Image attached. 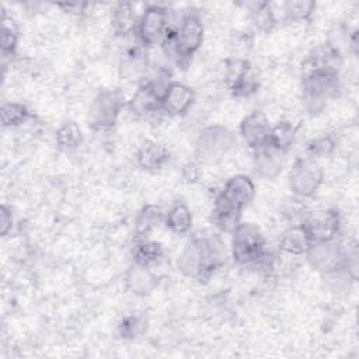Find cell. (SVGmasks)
Segmentation results:
<instances>
[{
    "instance_id": "15",
    "label": "cell",
    "mask_w": 359,
    "mask_h": 359,
    "mask_svg": "<svg viewBox=\"0 0 359 359\" xmlns=\"http://www.w3.org/2000/svg\"><path fill=\"white\" fill-rule=\"evenodd\" d=\"M283 167V153L266 144L254 151V171L259 178L273 180Z\"/></svg>"
},
{
    "instance_id": "35",
    "label": "cell",
    "mask_w": 359,
    "mask_h": 359,
    "mask_svg": "<svg viewBox=\"0 0 359 359\" xmlns=\"http://www.w3.org/2000/svg\"><path fill=\"white\" fill-rule=\"evenodd\" d=\"M87 3H62V4H57V7H60L65 13H69V14H73V15H80L86 11L87 8Z\"/></svg>"
},
{
    "instance_id": "20",
    "label": "cell",
    "mask_w": 359,
    "mask_h": 359,
    "mask_svg": "<svg viewBox=\"0 0 359 359\" xmlns=\"http://www.w3.org/2000/svg\"><path fill=\"white\" fill-rule=\"evenodd\" d=\"M311 241L309 240L306 231L300 224H294L287 227L280 238H279V248L280 251L293 255V257H300L306 255Z\"/></svg>"
},
{
    "instance_id": "29",
    "label": "cell",
    "mask_w": 359,
    "mask_h": 359,
    "mask_svg": "<svg viewBox=\"0 0 359 359\" xmlns=\"http://www.w3.org/2000/svg\"><path fill=\"white\" fill-rule=\"evenodd\" d=\"M316 10L314 1L296 0V1H285L282 4V20L285 22H303L310 20Z\"/></svg>"
},
{
    "instance_id": "32",
    "label": "cell",
    "mask_w": 359,
    "mask_h": 359,
    "mask_svg": "<svg viewBox=\"0 0 359 359\" xmlns=\"http://www.w3.org/2000/svg\"><path fill=\"white\" fill-rule=\"evenodd\" d=\"M337 147V140L332 136H320L309 142L307 151L310 157H328L334 153Z\"/></svg>"
},
{
    "instance_id": "7",
    "label": "cell",
    "mask_w": 359,
    "mask_h": 359,
    "mask_svg": "<svg viewBox=\"0 0 359 359\" xmlns=\"http://www.w3.org/2000/svg\"><path fill=\"white\" fill-rule=\"evenodd\" d=\"M163 79H149L146 77L137 84L136 91L128 100V109L139 118H146L161 112V97L164 88L170 83H163Z\"/></svg>"
},
{
    "instance_id": "4",
    "label": "cell",
    "mask_w": 359,
    "mask_h": 359,
    "mask_svg": "<svg viewBox=\"0 0 359 359\" xmlns=\"http://www.w3.org/2000/svg\"><path fill=\"white\" fill-rule=\"evenodd\" d=\"M231 234V255L238 265L252 266L266 252L264 234L255 223L241 222Z\"/></svg>"
},
{
    "instance_id": "30",
    "label": "cell",
    "mask_w": 359,
    "mask_h": 359,
    "mask_svg": "<svg viewBox=\"0 0 359 359\" xmlns=\"http://www.w3.org/2000/svg\"><path fill=\"white\" fill-rule=\"evenodd\" d=\"M0 118L4 128H15L29 118L28 108L21 102H4L0 108Z\"/></svg>"
},
{
    "instance_id": "8",
    "label": "cell",
    "mask_w": 359,
    "mask_h": 359,
    "mask_svg": "<svg viewBox=\"0 0 359 359\" xmlns=\"http://www.w3.org/2000/svg\"><path fill=\"white\" fill-rule=\"evenodd\" d=\"M170 28L168 8L160 4L147 6L139 17L136 34L139 42L147 48L161 43L167 29Z\"/></svg>"
},
{
    "instance_id": "6",
    "label": "cell",
    "mask_w": 359,
    "mask_h": 359,
    "mask_svg": "<svg viewBox=\"0 0 359 359\" xmlns=\"http://www.w3.org/2000/svg\"><path fill=\"white\" fill-rule=\"evenodd\" d=\"M324 181V170L317 158L300 157L297 158L287 175L289 189L296 198L304 199L313 196Z\"/></svg>"
},
{
    "instance_id": "18",
    "label": "cell",
    "mask_w": 359,
    "mask_h": 359,
    "mask_svg": "<svg viewBox=\"0 0 359 359\" xmlns=\"http://www.w3.org/2000/svg\"><path fill=\"white\" fill-rule=\"evenodd\" d=\"M137 13L136 7L129 1L118 3L111 13V27L115 35L125 36L132 34L137 28Z\"/></svg>"
},
{
    "instance_id": "25",
    "label": "cell",
    "mask_w": 359,
    "mask_h": 359,
    "mask_svg": "<svg viewBox=\"0 0 359 359\" xmlns=\"http://www.w3.org/2000/svg\"><path fill=\"white\" fill-rule=\"evenodd\" d=\"M259 88V74L255 67L250 63L247 69L236 79L234 83L229 86V90L233 97L244 98L257 93Z\"/></svg>"
},
{
    "instance_id": "11",
    "label": "cell",
    "mask_w": 359,
    "mask_h": 359,
    "mask_svg": "<svg viewBox=\"0 0 359 359\" xmlns=\"http://www.w3.org/2000/svg\"><path fill=\"white\" fill-rule=\"evenodd\" d=\"M195 102V91L180 81H170L161 97V112L168 116L185 115Z\"/></svg>"
},
{
    "instance_id": "2",
    "label": "cell",
    "mask_w": 359,
    "mask_h": 359,
    "mask_svg": "<svg viewBox=\"0 0 359 359\" xmlns=\"http://www.w3.org/2000/svg\"><path fill=\"white\" fill-rule=\"evenodd\" d=\"M341 88V80L335 67H318L303 70L302 94L306 108L317 112L324 108L327 101L337 97Z\"/></svg>"
},
{
    "instance_id": "17",
    "label": "cell",
    "mask_w": 359,
    "mask_h": 359,
    "mask_svg": "<svg viewBox=\"0 0 359 359\" xmlns=\"http://www.w3.org/2000/svg\"><path fill=\"white\" fill-rule=\"evenodd\" d=\"M178 269L182 275L199 280L203 271V257L199 237H194L181 251L178 261Z\"/></svg>"
},
{
    "instance_id": "19",
    "label": "cell",
    "mask_w": 359,
    "mask_h": 359,
    "mask_svg": "<svg viewBox=\"0 0 359 359\" xmlns=\"http://www.w3.org/2000/svg\"><path fill=\"white\" fill-rule=\"evenodd\" d=\"M241 209L217 195L213 203V223L220 231L231 234L241 223Z\"/></svg>"
},
{
    "instance_id": "3",
    "label": "cell",
    "mask_w": 359,
    "mask_h": 359,
    "mask_svg": "<svg viewBox=\"0 0 359 359\" xmlns=\"http://www.w3.org/2000/svg\"><path fill=\"white\" fill-rule=\"evenodd\" d=\"M234 133L223 125L205 126L196 139L195 157L199 164H216L234 147Z\"/></svg>"
},
{
    "instance_id": "24",
    "label": "cell",
    "mask_w": 359,
    "mask_h": 359,
    "mask_svg": "<svg viewBox=\"0 0 359 359\" xmlns=\"http://www.w3.org/2000/svg\"><path fill=\"white\" fill-rule=\"evenodd\" d=\"M165 212L156 203L144 205L136 217V234L137 237H146L144 234L150 233L160 223H164Z\"/></svg>"
},
{
    "instance_id": "28",
    "label": "cell",
    "mask_w": 359,
    "mask_h": 359,
    "mask_svg": "<svg viewBox=\"0 0 359 359\" xmlns=\"http://www.w3.org/2000/svg\"><path fill=\"white\" fill-rule=\"evenodd\" d=\"M83 142V133L80 126L73 122H65L56 130V144L63 151L76 150Z\"/></svg>"
},
{
    "instance_id": "16",
    "label": "cell",
    "mask_w": 359,
    "mask_h": 359,
    "mask_svg": "<svg viewBox=\"0 0 359 359\" xmlns=\"http://www.w3.org/2000/svg\"><path fill=\"white\" fill-rule=\"evenodd\" d=\"M136 164L144 171H157L164 167L170 158L165 146L156 140H144L136 151Z\"/></svg>"
},
{
    "instance_id": "9",
    "label": "cell",
    "mask_w": 359,
    "mask_h": 359,
    "mask_svg": "<svg viewBox=\"0 0 359 359\" xmlns=\"http://www.w3.org/2000/svg\"><path fill=\"white\" fill-rule=\"evenodd\" d=\"M311 243L337 238L339 234V216L335 210H318L303 215L300 223Z\"/></svg>"
},
{
    "instance_id": "10",
    "label": "cell",
    "mask_w": 359,
    "mask_h": 359,
    "mask_svg": "<svg viewBox=\"0 0 359 359\" xmlns=\"http://www.w3.org/2000/svg\"><path fill=\"white\" fill-rule=\"evenodd\" d=\"M271 126L272 125L269 123L265 112L255 109L244 116L240 122V136L243 137L244 143L252 151H255L268 144Z\"/></svg>"
},
{
    "instance_id": "5",
    "label": "cell",
    "mask_w": 359,
    "mask_h": 359,
    "mask_svg": "<svg viewBox=\"0 0 359 359\" xmlns=\"http://www.w3.org/2000/svg\"><path fill=\"white\" fill-rule=\"evenodd\" d=\"M126 104L128 101L125 95L116 88L98 91L88 109V125L94 130L111 129L116 123L119 114Z\"/></svg>"
},
{
    "instance_id": "34",
    "label": "cell",
    "mask_w": 359,
    "mask_h": 359,
    "mask_svg": "<svg viewBox=\"0 0 359 359\" xmlns=\"http://www.w3.org/2000/svg\"><path fill=\"white\" fill-rule=\"evenodd\" d=\"M181 175L184 178L185 182H195L199 180V175H201V168H199V163L195 160V161H188L187 164L182 165V170H181Z\"/></svg>"
},
{
    "instance_id": "31",
    "label": "cell",
    "mask_w": 359,
    "mask_h": 359,
    "mask_svg": "<svg viewBox=\"0 0 359 359\" xmlns=\"http://www.w3.org/2000/svg\"><path fill=\"white\" fill-rule=\"evenodd\" d=\"M17 43H18V31L11 18L3 13L1 17V35H0V45H1V52L4 56H13L17 50Z\"/></svg>"
},
{
    "instance_id": "14",
    "label": "cell",
    "mask_w": 359,
    "mask_h": 359,
    "mask_svg": "<svg viewBox=\"0 0 359 359\" xmlns=\"http://www.w3.org/2000/svg\"><path fill=\"white\" fill-rule=\"evenodd\" d=\"M147 67H149L147 53L144 50V46L140 43L126 50L119 65V74L122 79L128 81L140 83L142 80L146 79Z\"/></svg>"
},
{
    "instance_id": "21",
    "label": "cell",
    "mask_w": 359,
    "mask_h": 359,
    "mask_svg": "<svg viewBox=\"0 0 359 359\" xmlns=\"http://www.w3.org/2000/svg\"><path fill=\"white\" fill-rule=\"evenodd\" d=\"M296 137H297V126L293 122L283 119L276 122L273 126H271L268 144H271L273 149L285 154L293 147Z\"/></svg>"
},
{
    "instance_id": "22",
    "label": "cell",
    "mask_w": 359,
    "mask_h": 359,
    "mask_svg": "<svg viewBox=\"0 0 359 359\" xmlns=\"http://www.w3.org/2000/svg\"><path fill=\"white\" fill-rule=\"evenodd\" d=\"M164 224L175 234H185L192 227V213L184 202H175L164 215Z\"/></svg>"
},
{
    "instance_id": "23",
    "label": "cell",
    "mask_w": 359,
    "mask_h": 359,
    "mask_svg": "<svg viewBox=\"0 0 359 359\" xmlns=\"http://www.w3.org/2000/svg\"><path fill=\"white\" fill-rule=\"evenodd\" d=\"M163 255L164 252H163L161 244L147 237H137L132 251L133 262L151 268L163 258Z\"/></svg>"
},
{
    "instance_id": "1",
    "label": "cell",
    "mask_w": 359,
    "mask_h": 359,
    "mask_svg": "<svg viewBox=\"0 0 359 359\" xmlns=\"http://www.w3.org/2000/svg\"><path fill=\"white\" fill-rule=\"evenodd\" d=\"M306 257L310 265L323 275L345 269L353 279H356V275L352 272L356 271V251L353 248L351 252L342 245L338 237L311 243Z\"/></svg>"
},
{
    "instance_id": "12",
    "label": "cell",
    "mask_w": 359,
    "mask_h": 359,
    "mask_svg": "<svg viewBox=\"0 0 359 359\" xmlns=\"http://www.w3.org/2000/svg\"><path fill=\"white\" fill-rule=\"evenodd\" d=\"M217 195L243 210L252 202L255 196V185L248 175L236 174L226 181L223 189Z\"/></svg>"
},
{
    "instance_id": "26",
    "label": "cell",
    "mask_w": 359,
    "mask_h": 359,
    "mask_svg": "<svg viewBox=\"0 0 359 359\" xmlns=\"http://www.w3.org/2000/svg\"><path fill=\"white\" fill-rule=\"evenodd\" d=\"M250 17L252 21V25L259 32H269L275 28L278 24L276 13L273 11V7L271 3L262 1V3H251L250 4Z\"/></svg>"
},
{
    "instance_id": "27",
    "label": "cell",
    "mask_w": 359,
    "mask_h": 359,
    "mask_svg": "<svg viewBox=\"0 0 359 359\" xmlns=\"http://www.w3.org/2000/svg\"><path fill=\"white\" fill-rule=\"evenodd\" d=\"M147 330V318L142 313H130L121 318L118 335L122 339H135L142 337Z\"/></svg>"
},
{
    "instance_id": "33",
    "label": "cell",
    "mask_w": 359,
    "mask_h": 359,
    "mask_svg": "<svg viewBox=\"0 0 359 359\" xmlns=\"http://www.w3.org/2000/svg\"><path fill=\"white\" fill-rule=\"evenodd\" d=\"M14 226V216L11 212V208H8L6 203L0 206V234L6 237Z\"/></svg>"
},
{
    "instance_id": "13",
    "label": "cell",
    "mask_w": 359,
    "mask_h": 359,
    "mask_svg": "<svg viewBox=\"0 0 359 359\" xmlns=\"http://www.w3.org/2000/svg\"><path fill=\"white\" fill-rule=\"evenodd\" d=\"M123 282L126 289L132 294L137 297H144L154 292L158 285V278L150 266L132 262L125 272Z\"/></svg>"
}]
</instances>
